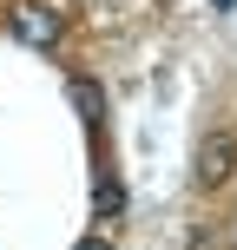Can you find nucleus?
<instances>
[{
  "instance_id": "1",
  "label": "nucleus",
  "mask_w": 237,
  "mask_h": 250,
  "mask_svg": "<svg viewBox=\"0 0 237 250\" xmlns=\"http://www.w3.org/2000/svg\"><path fill=\"white\" fill-rule=\"evenodd\" d=\"M231 178H237V138L231 132H204L198 158H191V185L198 191H224Z\"/></svg>"
},
{
  "instance_id": "2",
  "label": "nucleus",
  "mask_w": 237,
  "mask_h": 250,
  "mask_svg": "<svg viewBox=\"0 0 237 250\" xmlns=\"http://www.w3.org/2000/svg\"><path fill=\"white\" fill-rule=\"evenodd\" d=\"M13 40H26V46H60V20H53L46 7H20L13 13Z\"/></svg>"
},
{
  "instance_id": "3",
  "label": "nucleus",
  "mask_w": 237,
  "mask_h": 250,
  "mask_svg": "<svg viewBox=\"0 0 237 250\" xmlns=\"http://www.w3.org/2000/svg\"><path fill=\"white\" fill-rule=\"evenodd\" d=\"M73 105H79L86 125H106V92L92 86V79H73Z\"/></svg>"
},
{
  "instance_id": "4",
  "label": "nucleus",
  "mask_w": 237,
  "mask_h": 250,
  "mask_svg": "<svg viewBox=\"0 0 237 250\" xmlns=\"http://www.w3.org/2000/svg\"><path fill=\"white\" fill-rule=\"evenodd\" d=\"M92 211H99V217H119L125 211V185L112 171H99V185H92Z\"/></svg>"
},
{
  "instance_id": "5",
  "label": "nucleus",
  "mask_w": 237,
  "mask_h": 250,
  "mask_svg": "<svg viewBox=\"0 0 237 250\" xmlns=\"http://www.w3.org/2000/svg\"><path fill=\"white\" fill-rule=\"evenodd\" d=\"M185 250H231V237H224V224H191Z\"/></svg>"
},
{
  "instance_id": "6",
  "label": "nucleus",
  "mask_w": 237,
  "mask_h": 250,
  "mask_svg": "<svg viewBox=\"0 0 237 250\" xmlns=\"http://www.w3.org/2000/svg\"><path fill=\"white\" fill-rule=\"evenodd\" d=\"M73 250H112V244H99V237H86V244H73Z\"/></svg>"
}]
</instances>
